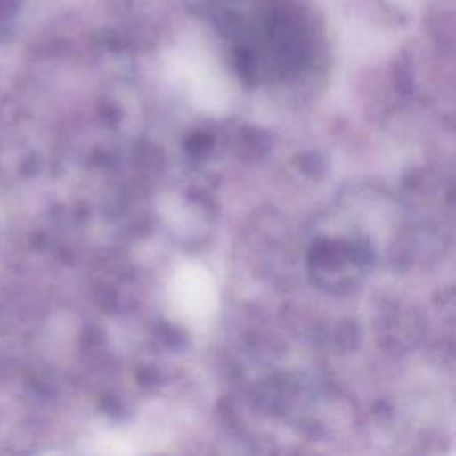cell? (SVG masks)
<instances>
[{
	"label": "cell",
	"mask_w": 456,
	"mask_h": 456,
	"mask_svg": "<svg viewBox=\"0 0 456 456\" xmlns=\"http://www.w3.org/2000/svg\"><path fill=\"white\" fill-rule=\"evenodd\" d=\"M169 306L189 328L210 324L217 310V290L212 274L200 262H183L169 281Z\"/></svg>",
	"instance_id": "1"
}]
</instances>
